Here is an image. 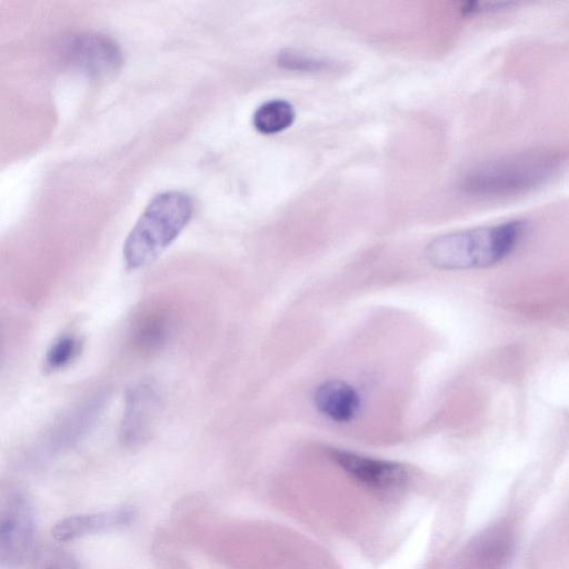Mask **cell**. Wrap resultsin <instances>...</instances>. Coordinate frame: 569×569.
Here are the masks:
<instances>
[{
    "label": "cell",
    "instance_id": "1",
    "mask_svg": "<svg viewBox=\"0 0 569 569\" xmlns=\"http://www.w3.org/2000/svg\"><path fill=\"white\" fill-rule=\"evenodd\" d=\"M562 162L560 153L551 150L516 152L470 168L460 178L458 188L479 198L526 193L549 182Z\"/></svg>",
    "mask_w": 569,
    "mask_h": 569
},
{
    "label": "cell",
    "instance_id": "8",
    "mask_svg": "<svg viewBox=\"0 0 569 569\" xmlns=\"http://www.w3.org/2000/svg\"><path fill=\"white\" fill-rule=\"evenodd\" d=\"M136 518L131 508H117L108 511L77 515L59 521L52 531L58 541H69L89 535L129 526Z\"/></svg>",
    "mask_w": 569,
    "mask_h": 569
},
{
    "label": "cell",
    "instance_id": "3",
    "mask_svg": "<svg viewBox=\"0 0 569 569\" xmlns=\"http://www.w3.org/2000/svg\"><path fill=\"white\" fill-rule=\"evenodd\" d=\"M192 214L191 199L183 192L156 196L128 234L123 258L130 269L151 263L176 239Z\"/></svg>",
    "mask_w": 569,
    "mask_h": 569
},
{
    "label": "cell",
    "instance_id": "9",
    "mask_svg": "<svg viewBox=\"0 0 569 569\" xmlns=\"http://www.w3.org/2000/svg\"><path fill=\"white\" fill-rule=\"evenodd\" d=\"M313 401L323 416L338 423L351 421L360 408L357 390L337 379L319 385L313 393Z\"/></svg>",
    "mask_w": 569,
    "mask_h": 569
},
{
    "label": "cell",
    "instance_id": "5",
    "mask_svg": "<svg viewBox=\"0 0 569 569\" xmlns=\"http://www.w3.org/2000/svg\"><path fill=\"white\" fill-rule=\"evenodd\" d=\"M34 521L26 498L10 496L0 507V567L17 568L32 555Z\"/></svg>",
    "mask_w": 569,
    "mask_h": 569
},
{
    "label": "cell",
    "instance_id": "12",
    "mask_svg": "<svg viewBox=\"0 0 569 569\" xmlns=\"http://www.w3.org/2000/svg\"><path fill=\"white\" fill-rule=\"evenodd\" d=\"M80 342L73 336H61L47 351L44 361L50 370H57L68 366L79 353Z\"/></svg>",
    "mask_w": 569,
    "mask_h": 569
},
{
    "label": "cell",
    "instance_id": "2",
    "mask_svg": "<svg viewBox=\"0 0 569 569\" xmlns=\"http://www.w3.org/2000/svg\"><path fill=\"white\" fill-rule=\"evenodd\" d=\"M523 229V221L512 220L441 234L427 244L425 256L430 264L443 270L491 267L513 251Z\"/></svg>",
    "mask_w": 569,
    "mask_h": 569
},
{
    "label": "cell",
    "instance_id": "4",
    "mask_svg": "<svg viewBox=\"0 0 569 569\" xmlns=\"http://www.w3.org/2000/svg\"><path fill=\"white\" fill-rule=\"evenodd\" d=\"M57 53L61 63L92 79L111 76L120 69L123 60L116 40L96 31H77L64 36Z\"/></svg>",
    "mask_w": 569,
    "mask_h": 569
},
{
    "label": "cell",
    "instance_id": "7",
    "mask_svg": "<svg viewBox=\"0 0 569 569\" xmlns=\"http://www.w3.org/2000/svg\"><path fill=\"white\" fill-rule=\"evenodd\" d=\"M159 405V395L152 385L142 383L130 390L121 426L124 443L137 445L146 437Z\"/></svg>",
    "mask_w": 569,
    "mask_h": 569
},
{
    "label": "cell",
    "instance_id": "10",
    "mask_svg": "<svg viewBox=\"0 0 569 569\" xmlns=\"http://www.w3.org/2000/svg\"><path fill=\"white\" fill-rule=\"evenodd\" d=\"M170 323L163 313L146 315L136 325L133 330V341L136 346L149 353L159 350L169 337Z\"/></svg>",
    "mask_w": 569,
    "mask_h": 569
},
{
    "label": "cell",
    "instance_id": "14",
    "mask_svg": "<svg viewBox=\"0 0 569 569\" xmlns=\"http://www.w3.org/2000/svg\"><path fill=\"white\" fill-rule=\"evenodd\" d=\"M279 63L293 70H320L327 67V63L298 52L286 51L279 54Z\"/></svg>",
    "mask_w": 569,
    "mask_h": 569
},
{
    "label": "cell",
    "instance_id": "6",
    "mask_svg": "<svg viewBox=\"0 0 569 569\" xmlns=\"http://www.w3.org/2000/svg\"><path fill=\"white\" fill-rule=\"evenodd\" d=\"M329 456L355 481L375 491L387 492L400 489L408 479L406 468L397 462L342 449H330Z\"/></svg>",
    "mask_w": 569,
    "mask_h": 569
},
{
    "label": "cell",
    "instance_id": "15",
    "mask_svg": "<svg viewBox=\"0 0 569 569\" xmlns=\"http://www.w3.org/2000/svg\"><path fill=\"white\" fill-rule=\"evenodd\" d=\"M0 349H1V337H0Z\"/></svg>",
    "mask_w": 569,
    "mask_h": 569
},
{
    "label": "cell",
    "instance_id": "11",
    "mask_svg": "<svg viewBox=\"0 0 569 569\" xmlns=\"http://www.w3.org/2000/svg\"><path fill=\"white\" fill-rule=\"evenodd\" d=\"M295 119L292 106L284 100H271L261 104L253 114L254 128L264 134L287 129Z\"/></svg>",
    "mask_w": 569,
    "mask_h": 569
},
{
    "label": "cell",
    "instance_id": "13",
    "mask_svg": "<svg viewBox=\"0 0 569 569\" xmlns=\"http://www.w3.org/2000/svg\"><path fill=\"white\" fill-rule=\"evenodd\" d=\"M34 569H79L73 556L59 548H46L38 552Z\"/></svg>",
    "mask_w": 569,
    "mask_h": 569
}]
</instances>
